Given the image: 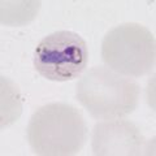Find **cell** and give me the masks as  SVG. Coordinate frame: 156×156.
<instances>
[{"instance_id": "3", "label": "cell", "mask_w": 156, "mask_h": 156, "mask_svg": "<svg viewBox=\"0 0 156 156\" xmlns=\"http://www.w3.org/2000/svg\"><path fill=\"white\" fill-rule=\"evenodd\" d=\"M105 66L125 77L138 78L154 69L156 61L155 37L146 26L129 22L107 33L101 43Z\"/></svg>"}, {"instance_id": "5", "label": "cell", "mask_w": 156, "mask_h": 156, "mask_svg": "<svg viewBox=\"0 0 156 156\" xmlns=\"http://www.w3.org/2000/svg\"><path fill=\"white\" fill-rule=\"evenodd\" d=\"M146 139L139 129L128 120H104L92 130L94 155H142Z\"/></svg>"}, {"instance_id": "2", "label": "cell", "mask_w": 156, "mask_h": 156, "mask_svg": "<svg viewBox=\"0 0 156 156\" xmlns=\"http://www.w3.org/2000/svg\"><path fill=\"white\" fill-rule=\"evenodd\" d=\"M139 85L108 66L89 69L76 87L77 100L96 120H116L131 115L139 100Z\"/></svg>"}, {"instance_id": "4", "label": "cell", "mask_w": 156, "mask_h": 156, "mask_svg": "<svg viewBox=\"0 0 156 156\" xmlns=\"http://www.w3.org/2000/svg\"><path fill=\"white\" fill-rule=\"evenodd\" d=\"M89 62L86 42L77 33L60 30L47 35L34 51V68L48 81L65 82L80 77Z\"/></svg>"}, {"instance_id": "1", "label": "cell", "mask_w": 156, "mask_h": 156, "mask_svg": "<svg viewBox=\"0 0 156 156\" xmlns=\"http://www.w3.org/2000/svg\"><path fill=\"white\" fill-rule=\"evenodd\" d=\"M26 135L35 155L69 156L85 146L87 126L82 113L73 105L48 103L33 113Z\"/></svg>"}]
</instances>
